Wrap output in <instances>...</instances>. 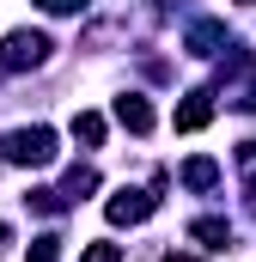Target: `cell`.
Segmentation results:
<instances>
[{
  "instance_id": "11",
  "label": "cell",
  "mask_w": 256,
  "mask_h": 262,
  "mask_svg": "<svg viewBox=\"0 0 256 262\" xmlns=\"http://www.w3.org/2000/svg\"><path fill=\"white\" fill-rule=\"evenodd\" d=\"M25 256H31V262H55V256H61V238H55V232H43V238H31V250H25Z\"/></svg>"
},
{
  "instance_id": "10",
  "label": "cell",
  "mask_w": 256,
  "mask_h": 262,
  "mask_svg": "<svg viewBox=\"0 0 256 262\" xmlns=\"http://www.w3.org/2000/svg\"><path fill=\"white\" fill-rule=\"evenodd\" d=\"M92 189H98V171H92V165H73V171H67L61 201H79V195H92Z\"/></svg>"
},
{
  "instance_id": "9",
  "label": "cell",
  "mask_w": 256,
  "mask_h": 262,
  "mask_svg": "<svg viewBox=\"0 0 256 262\" xmlns=\"http://www.w3.org/2000/svg\"><path fill=\"white\" fill-rule=\"evenodd\" d=\"M177 177H183L189 189H214V183H220V165H214V159H189Z\"/></svg>"
},
{
  "instance_id": "12",
  "label": "cell",
  "mask_w": 256,
  "mask_h": 262,
  "mask_svg": "<svg viewBox=\"0 0 256 262\" xmlns=\"http://www.w3.org/2000/svg\"><path fill=\"white\" fill-rule=\"evenodd\" d=\"M79 262H122V244H86Z\"/></svg>"
},
{
  "instance_id": "4",
  "label": "cell",
  "mask_w": 256,
  "mask_h": 262,
  "mask_svg": "<svg viewBox=\"0 0 256 262\" xmlns=\"http://www.w3.org/2000/svg\"><path fill=\"white\" fill-rule=\"evenodd\" d=\"M171 122H177V134L207 128V122H214V92H189V98L177 104V116H171Z\"/></svg>"
},
{
  "instance_id": "13",
  "label": "cell",
  "mask_w": 256,
  "mask_h": 262,
  "mask_svg": "<svg viewBox=\"0 0 256 262\" xmlns=\"http://www.w3.org/2000/svg\"><path fill=\"white\" fill-rule=\"evenodd\" d=\"M43 12H55V18H67V12H86V0H37Z\"/></svg>"
},
{
  "instance_id": "1",
  "label": "cell",
  "mask_w": 256,
  "mask_h": 262,
  "mask_svg": "<svg viewBox=\"0 0 256 262\" xmlns=\"http://www.w3.org/2000/svg\"><path fill=\"white\" fill-rule=\"evenodd\" d=\"M0 152H6V165H31V171H37V165H55L61 146H55V128L37 122V128H12L0 140Z\"/></svg>"
},
{
  "instance_id": "5",
  "label": "cell",
  "mask_w": 256,
  "mask_h": 262,
  "mask_svg": "<svg viewBox=\"0 0 256 262\" xmlns=\"http://www.w3.org/2000/svg\"><path fill=\"white\" fill-rule=\"evenodd\" d=\"M116 122H122L128 134H153V104H146L140 92H122V98H116Z\"/></svg>"
},
{
  "instance_id": "8",
  "label": "cell",
  "mask_w": 256,
  "mask_h": 262,
  "mask_svg": "<svg viewBox=\"0 0 256 262\" xmlns=\"http://www.w3.org/2000/svg\"><path fill=\"white\" fill-rule=\"evenodd\" d=\"M73 140H79V146H104V116H98V110H79V116H73Z\"/></svg>"
},
{
  "instance_id": "3",
  "label": "cell",
  "mask_w": 256,
  "mask_h": 262,
  "mask_svg": "<svg viewBox=\"0 0 256 262\" xmlns=\"http://www.w3.org/2000/svg\"><path fill=\"white\" fill-rule=\"evenodd\" d=\"M153 207H159V195H146V189H116V195L104 201L110 226H140V220H146Z\"/></svg>"
},
{
  "instance_id": "6",
  "label": "cell",
  "mask_w": 256,
  "mask_h": 262,
  "mask_svg": "<svg viewBox=\"0 0 256 262\" xmlns=\"http://www.w3.org/2000/svg\"><path fill=\"white\" fill-rule=\"evenodd\" d=\"M220 43H226V25H214V18H201L189 31V55H220Z\"/></svg>"
},
{
  "instance_id": "7",
  "label": "cell",
  "mask_w": 256,
  "mask_h": 262,
  "mask_svg": "<svg viewBox=\"0 0 256 262\" xmlns=\"http://www.w3.org/2000/svg\"><path fill=\"white\" fill-rule=\"evenodd\" d=\"M189 238H195V244H207V250H226V238H232V226L207 213V220H195V226H189Z\"/></svg>"
},
{
  "instance_id": "2",
  "label": "cell",
  "mask_w": 256,
  "mask_h": 262,
  "mask_svg": "<svg viewBox=\"0 0 256 262\" xmlns=\"http://www.w3.org/2000/svg\"><path fill=\"white\" fill-rule=\"evenodd\" d=\"M43 61H49V37L43 31H12L0 43V67L6 73H25V67H43Z\"/></svg>"
},
{
  "instance_id": "15",
  "label": "cell",
  "mask_w": 256,
  "mask_h": 262,
  "mask_svg": "<svg viewBox=\"0 0 256 262\" xmlns=\"http://www.w3.org/2000/svg\"><path fill=\"white\" fill-rule=\"evenodd\" d=\"M165 262H195V256H177V250H171V256H165Z\"/></svg>"
},
{
  "instance_id": "14",
  "label": "cell",
  "mask_w": 256,
  "mask_h": 262,
  "mask_svg": "<svg viewBox=\"0 0 256 262\" xmlns=\"http://www.w3.org/2000/svg\"><path fill=\"white\" fill-rule=\"evenodd\" d=\"M238 104H244V110H256V85H250V98H238Z\"/></svg>"
}]
</instances>
